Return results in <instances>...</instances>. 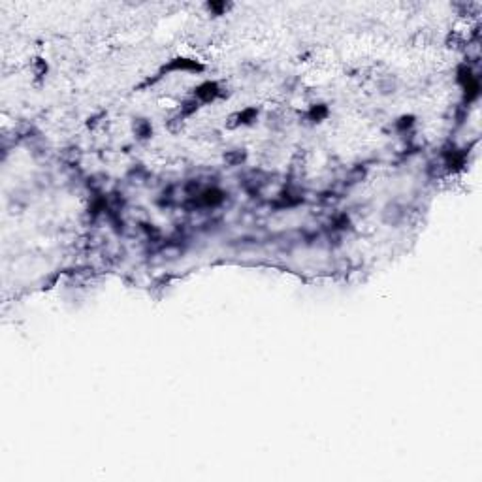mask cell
I'll list each match as a JSON object with an SVG mask.
<instances>
[{"label": "cell", "mask_w": 482, "mask_h": 482, "mask_svg": "<svg viewBox=\"0 0 482 482\" xmlns=\"http://www.w3.org/2000/svg\"><path fill=\"white\" fill-rule=\"evenodd\" d=\"M256 117H258V110L256 108H247V110L239 111V113H234L230 117L232 123H228V128H236L239 125H251V123L256 121Z\"/></svg>", "instance_id": "277c9868"}, {"label": "cell", "mask_w": 482, "mask_h": 482, "mask_svg": "<svg viewBox=\"0 0 482 482\" xmlns=\"http://www.w3.org/2000/svg\"><path fill=\"white\" fill-rule=\"evenodd\" d=\"M396 79H392V77H386V79H381L379 81V93L381 94H392L396 93Z\"/></svg>", "instance_id": "30bf717a"}, {"label": "cell", "mask_w": 482, "mask_h": 482, "mask_svg": "<svg viewBox=\"0 0 482 482\" xmlns=\"http://www.w3.org/2000/svg\"><path fill=\"white\" fill-rule=\"evenodd\" d=\"M198 108H200V102L196 100V98H188V100H185L183 104H181V110H179V117H181V119L190 117L192 113H196V111H198Z\"/></svg>", "instance_id": "9c48e42d"}, {"label": "cell", "mask_w": 482, "mask_h": 482, "mask_svg": "<svg viewBox=\"0 0 482 482\" xmlns=\"http://www.w3.org/2000/svg\"><path fill=\"white\" fill-rule=\"evenodd\" d=\"M205 8L209 9L213 15H222V13L228 9V4H226V2H207Z\"/></svg>", "instance_id": "8fae6325"}, {"label": "cell", "mask_w": 482, "mask_h": 482, "mask_svg": "<svg viewBox=\"0 0 482 482\" xmlns=\"http://www.w3.org/2000/svg\"><path fill=\"white\" fill-rule=\"evenodd\" d=\"M403 207H399L398 203H388L386 207H384V211H382V219H384V222H388V224H398L399 220L403 219Z\"/></svg>", "instance_id": "5b68a950"}, {"label": "cell", "mask_w": 482, "mask_h": 482, "mask_svg": "<svg viewBox=\"0 0 482 482\" xmlns=\"http://www.w3.org/2000/svg\"><path fill=\"white\" fill-rule=\"evenodd\" d=\"M134 132H136V138H138V140H142V142L149 140V138L153 136L151 123H149L147 119H136V121H134Z\"/></svg>", "instance_id": "8992f818"}, {"label": "cell", "mask_w": 482, "mask_h": 482, "mask_svg": "<svg viewBox=\"0 0 482 482\" xmlns=\"http://www.w3.org/2000/svg\"><path fill=\"white\" fill-rule=\"evenodd\" d=\"M413 125H415V117L413 115H403L399 121H396V128H398L399 132H407Z\"/></svg>", "instance_id": "7c38bea8"}, {"label": "cell", "mask_w": 482, "mask_h": 482, "mask_svg": "<svg viewBox=\"0 0 482 482\" xmlns=\"http://www.w3.org/2000/svg\"><path fill=\"white\" fill-rule=\"evenodd\" d=\"M350 226V220H348L347 215H337L335 219H333V228L335 230H345Z\"/></svg>", "instance_id": "5bb4252c"}, {"label": "cell", "mask_w": 482, "mask_h": 482, "mask_svg": "<svg viewBox=\"0 0 482 482\" xmlns=\"http://www.w3.org/2000/svg\"><path fill=\"white\" fill-rule=\"evenodd\" d=\"M32 68H34V76H36V77H43L45 74H47V70H49L47 62H45L43 59H36V60H34Z\"/></svg>", "instance_id": "4fadbf2b"}, {"label": "cell", "mask_w": 482, "mask_h": 482, "mask_svg": "<svg viewBox=\"0 0 482 482\" xmlns=\"http://www.w3.org/2000/svg\"><path fill=\"white\" fill-rule=\"evenodd\" d=\"M245 159H247V153L243 149H232V151H228L224 155V162L228 166H239L241 162H245Z\"/></svg>", "instance_id": "ba28073f"}, {"label": "cell", "mask_w": 482, "mask_h": 482, "mask_svg": "<svg viewBox=\"0 0 482 482\" xmlns=\"http://www.w3.org/2000/svg\"><path fill=\"white\" fill-rule=\"evenodd\" d=\"M164 72H203V66L198 60L185 59V57H175L171 59L168 64H164L161 70V74Z\"/></svg>", "instance_id": "6da1fadb"}, {"label": "cell", "mask_w": 482, "mask_h": 482, "mask_svg": "<svg viewBox=\"0 0 482 482\" xmlns=\"http://www.w3.org/2000/svg\"><path fill=\"white\" fill-rule=\"evenodd\" d=\"M198 203L205 205V207H217L224 202V192L219 188H205L202 192H198Z\"/></svg>", "instance_id": "3957f363"}, {"label": "cell", "mask_w": 482, "mask_h": 482, "mask_svg": "<svg viewBox=\"0 0 482 482\" xmlns=\"http://www.w3.org/2000/svg\"><path fill=\"white\" fill-rule=\"evenodd\" d=\"M328 113H330V110H328L326 104H315V106H311L307 117H309V121H313V123H322L324 119L328 117Z\"/></svg>", "instance_id": "52a82bcc"}, {"label": "cell", "mask_w": 482, "mask_h": 482, "mask_svg": "<svg viewBox=\"0 0 482 482\" xmlns=\"http://www.w3.org/2000/svg\"><path fill=\"white\" fill-rule=\"evenodd\" d=\"M220 96H222V89L217 81H203L202 85H198L194 89V98L198 102H203V104H209Z\"/></svg>", "instance_id": "7a4b0ae2"}]
</instances>
